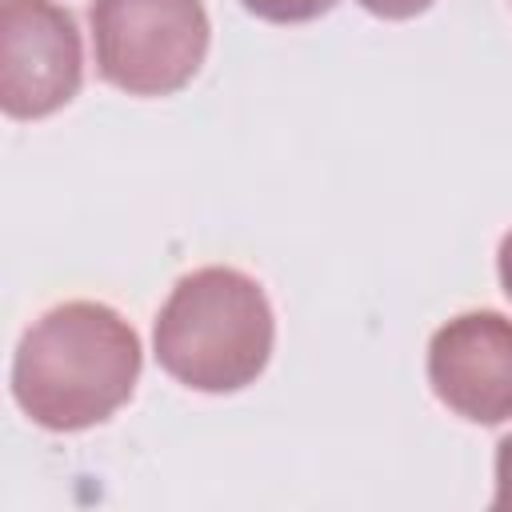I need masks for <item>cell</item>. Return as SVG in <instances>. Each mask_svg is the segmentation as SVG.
I'll return each mask as SVG.
<instances>
[{
  "label": "cell",
  "instance_id": "obj_1",
  "mask_svg": "<svg viewBox=\"0 0 512 512\" xmlns=\"http://www.w3.org/2000/svg\"><path fill=\"white\" fill-rule=\"evenodd\" d=\"M140 368V336L116 308L64 300L20 336L12 400L48 432H84L132 400Z\"/></svg>",
  "mask_w": 512,
  "mask_h": 512
},
{
  "label": "cell",
  "instance_id": "obj_2",
  "mask_svg": "<svg viewBox=\"0 0 512 512\" xmlns=\"http://www.w3.org/2000/svg\"><path fill=\"white\" fill-rule=\"evenodd\" d=\"M276 316L264 288L228 264H208L176 280L156 312L152 348L160 368L196 392H240L272 356Z\"/></svg>",
  "mask_w": 512,
  "mask_h": 512
},
{
  "label": "cell",
  "instance_id": "obj_3",
  "mask_svg": "<svg viewBox=\"0 0 512 512\" xmlns=\"http://www.w3.org/2000/svg\"><path fill=\"white\" fill-rule=\"evenodd\" d=\"M96 72L128 96H172L200 72L212 40L204 0H92Z\"/></svg>",
  "mask_w": 512,
  "mask_h": 512
},
{
  "label": "cell",
  "instance_id": "obj_4",
  "mask_svg": "<svg viewBox=\"0 0 512 512\" xmlns=\"http://www.w3.org/2000/svg\"><path fill=\"white\" fill-rule=\"evenodd\" d=\"M84 80L76 16L52 0H0V108L12 120L60 112Z\"/></svg>",
  "mask_w": 512,
  "mask_h": 512
},
{
  "label": "cell",
  "instance_id": "obj_5",
  "mask_svg": "<svg viewBox=\"0 0 512 512\" xmlns=\"http://www.w3.org/2000/svg\"><path fill=\"white\" fill-rule=\"evenodd\" d=\"M428 384L444 408L472 424L512 420V320L472 308L428 340Z\"/></svg>",
  "mask_w": 512,
  "mask_h": 512
},
{
  "label": "cell",
  "instance_id": "obj_6",
  "mask_svg": "<svg viewBox=\"0 0 512 512\" xmlns=\"http://www.w3.org/2000/svg\"><path fill=\"white\" fill-rule=\"evenodd\" d=\"M240 4L268 24H308L336 8V0H240Z\"/></svg>",
  "mask_w": 512,
  "mask_h": 512
},
{
  "label": "cell",
  "instance_id": "obj_7",
  "mask_svg": "<svg viewBox=\"0 0 512 512\" xmlns=\"http://www.w3.org/2000/svg\"><path fill=\"white\" fill-rule=\"evenodd\" d=\"M496 512H512V432L496 444V496H492Z\"/></svg>",
  "mask_w": 512,
  "mask_h": 512
},
{
  "label": "cell",
  "instance_id": "obj_8",
  "mask_svg": "<svg viewBox=\"0 0 512 512\" xmlns=\"http://www.w3.org/2000/svg\"><path fill=\"white\" fill-rule=\"evenodd\" d=\"M356 4L368 8L380 20H412V16L432 8V0H356Z\"/></svg>",
  "mask_w": 512,
  "mask_h": 512
},
{
  "label": "cell",
  "instance_id": "obj_9",
  "mask_svg": "<svg viewBox=\"0 0 512 512\" xmlns=\"http://www.w3.org/2000/svg\"><path fill=\"white\" fill-rule=\"evenodd\" d=\"M496 272H500V288L512 300V232H504L500 248H496Z\"/></svg>",
  "mask_w": 512,
  "mask_h": 512
}]
</instances>
